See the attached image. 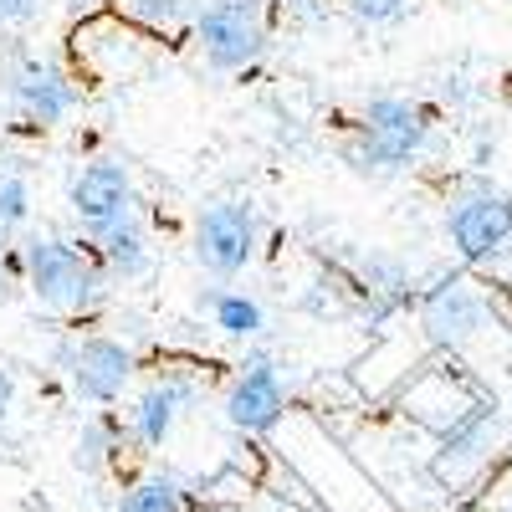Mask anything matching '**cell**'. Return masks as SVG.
I'll list each match as a JSON object with an SVG mask.
<instances>
[{
    "label": "cell",
    "mask_w": 512,
    "mask_h": 512,
    "mask_svg": "<svg viewBox=\"0 0 512 512\" xmlns=\"http://www.w3.org/2000/svg\"><path fill=\"white\" fill-rule=\"evenodd\" d=\"M436 144V108L415 98H369L354 134L344 139V164L359 175H410Z\"/></svg>",
    "instance_id": "cell-1"
},
{
    "label": "cell",
    "mask_w": 512,
    "mask_h": 512,
    "mask_svg": "<svg viewBox=\"0 0 512 512\" xmlns=\"http://www.w3.org/2000/svg\"><path fill=\"white\" fill-rule=\"evenodd\" d=\"M16 256H21V277H26L31 297H36V303H47L52 313L82 318V313L103 308L108 272H103V262L93 256V246L26 231V241H21Z\"/></svg>",
    "instance_id": "cell-2"
},
{
    "label": "cell",
    "mask_w": 512,
    "mask_h": 512,
    "mask_svg": "<svg viewBox=\"0 0 512 512\" xmlns=\"http://www.w3.org/2000/svg\"><path fill=\"white\" fill-rule=\"evenodd\" d=\"M451 256L472 267H497L502 256H512V190H502L492 175L472 169L446 190V216H441Z\"/></svg>",
    "instance_id": "cell-3"
},
{
    "label": "cell",
    "mask_w": 512,
    "mask_h": 512,
    "mask_svg": "<svg viewBox=\"0 0 512 512\" xmlns=\"http://www.w3.org/2000/svg\"><path fill=\"white\" fill-rule=\"evenodd\" d=\"M415 318H420V333L431 338L436 349L461 354V349H472L477 338L492 328L497 308H492L487 287L466 272V267H446V272H436L431 282L420 287Z\"/></svg>",
    "instance_id": "cell-4"
},
{
    "label": "cell",
    "mask_w": 512,
    "mask_h": 512,
    "mask_svg": "<svg viewBox=\"0 0 512 512\" xmlns=\"http://www.w3.org/2000/svg\"><path fill=\"white\" fill-rule=\"evenodd\" d=\"M190 36L210 72H251L272 47L267 0H205Z\"/></svg>",
    "instance_id": "cell-5"
},
{
    "label": "cell",
    "mask_w": 512,
    "mask_h": 512,
    "mask_svg": "<svg viewBox=\"0 0 512 512\" xmlns=\"http://www.w3.org/2000/svg\"><path fill=\"white\" fill-rule=\"evenodd\" d=\"M195 267L216 282L241 277L256 251H262V216H256L251 200H210L195 216Z\"/></svg>",
    "instance_id": "cell-6"
},
{
    "label": "cell",
    "mask_w": 512,
    "mask_h": 512,
    "mask_svg": "<svg viewBox=\"0 0 512 512\" xmlns=\"http://www.w3.org/2000/svg\"><path fill=\"white\" fill-rule=\"evenodd\" d=\"M0 88H6L11 113L26 118L31 128H62L82 103L77 77L62 62L41 57V52H16L6 67H0Z\"/></svg>",
    "instance_id": "cell-7"
},
{
    "label": "cell",
    "mask_w": 512,
    "mask_h": 512,
    "mask_svg": "<svg viewBox=\"0 0 512 512\" xmlns=\"http://www.w3.org/2000/svg\"><path fill=\"white\" fill-rule=\"evenodd\" d=\"M226 425L241 436H272L287 420V379H282V359L272 349H246V359L236 364L231 384H226Z\"/></svg>",
    "instance_id": "cell-8"
},
{
    "label": "cell",
    "mask_w": 512,
    "mask_h": 512,
    "mask_svg": "<svg viewBox=\"0 0 512 512\" xmlns=\"http://www.w3.org/2000/svg\"><path fill=\"white\" fill-rule=\"evenodd\" d=\"M57 364L67 384L88 400V405H118L128 395V384L139 374V354L113 333H77L57 349Z\"/></svg>",
    "instance_id": "cell-9"
},
{
    "label": "cell",
    "mask_w": 512,
    "mask_h": 512,
    "mask_svg": "<svg viewBox=\"0 0 512 512\" xmlns=\"http://www.w3.org/2000/svg\"><path fill=\"white\" fill-rule=\"evenodd\" d=\"M205 395V379L190 369V364H164L144 390L128 405V441L144 446V451H159L175 425L185 420V410H195Z\"/></svg>",
    "instance_id": "cell-10"
},
{
    "label": "cell",
    "mask_w": 512,
    "mask_h": 512,
    "mask_svg": "<svg viewBox=\"0 0 512 512\" xmlns=\"http://www.w3.org/2000/svg\"><path fill=\"white\" fill-rule=\"evenodd\" d=\"M72 57L93 82H128L134 72L149 67V36L139 26H128L123 16L103 11L93 21H77Z\"/></svg>",
    "instance_id": "cell-11"
},
{
    "label": "cell",
    "mask_w": 512,
    "mask_h": 512,
    "mask_svg": "<svg viewBox=\"0 0 512 512\" xmlns=\"http://www.w3.org/2000/svg\"><path fill=\"white\" fill-rule=\"evenodd\" d=\"M67 210L88 236L128 221L134 216V175H128V164L123 159H88L67 180Z\"/></svg>",
    "instance_id": "cell-12"
},
{
    "label": "cell",
    "mask_w": 512,
    "mask_h": 512,
    "mask_svg": "<svg viewBox=\"0 0 512 512\" xmlns=\"http://www.w3.org/2000/svg\"><path fill=\"white\" fill-rule=\"evenodd\" d=\"M344 292L364 308L369 323H390V318H400V313L415 308L420 277L410 272V262H405V256H395V251H364V256H354V272H349V287Z\"/></svg>",
    "instance_id": "cell-13"
},
{
    "label": "cell",
    "mask_w": 512,
    "mask_h": 512,
    "mask_svg": "<svg viewBox=\"0 0 512 512\" xmlns=\"http://www.w3.org/2000/svg\"><path fill=\"white\" fill-rule=\"evenodd\" d=\"M502 431H507V415L492 395H477L466 405L446 431H441V451H436V472L446 482H461L466 472H477V466L502 446Z\"/></svg>",
    "instance_id": "cell-14"
},
{
    "label": "cell",
    "mask_w": 512,
    "mask_h": 512,
    "mask_svg": "<svg viewBox=\"0 0 512 512\" xmlns=\"http://www.w3.org/2000/svg\"><path fill=\"white\" fill-rule=\"evenodd\" d=\"M88 241H93V256L103 262L108 277L139 282V277L154 267V251H149V236H144L139 216H128V221H118V226H108V231H98V236H88Z\"/></svg>",
    "instance_id": "cell-15"
},
{
    "label": "cell",
    "mask_w": 512,
    "mask_h": 512,
    "mask_svg": "<svg viewBox=\"0 0 512 512\" xmlns=\"http://www.w3.org/2000/svg\"><path fill=\"white\" fill-rule=\"evenodd\" d=\"M205 303H210V328H216L221 338H231V344H256V338L267 333V308H262V297L231 292V287H210Z\"/></svg>",
    "instance_id": "cell-16"
},
{
    "label": "cell",
    "mask_w": 512,
    "mask_h": 512,
    "mask_svg": "<svg viewBox=\"0 0 512 512\" xmlns=\"http://www.w3.org/2000/svg\"><path fill=\"white\" fill-rule=\"evenodd\" d=\"M123 441H128V425L113 415V410H98L93 420H82V431H77V446H72V466L77 472H113L118 456H123Z\"/></svg>",
    "instance_id": "cell-17"
},
{
    "label": "cell",
    "mask_w": 512,
    "mask_h": 512,
    "mask_svg": "<svg viewBox=\"0 0 512 512\" xmlns=\"http://www.w3.org/2000/svg\"><path fill=\"white\" fill-rule=\"evenodd\" d=\"M205 0H113V16L139 26L144 36H180L195 26Z\"/></svg>",
    "instance_id": "cell-18"
},
{
    "label": "cell",
    "mask_w": 512,
    "mask_h": 512,
    "mask_svg": "<svg viewBox=\"0 0 512 512\" xmlns=\"http://www.w3.org/2000/svg\"><path fill=\"white\" fill-rule=\"evenodd\" d=\"M113 512H190V492H185L180 477L149 472V477L123 487V497H118Z\"/></svg>",
    "instance_id": "cell-19"
},
{
    "label": "cell",
    "mask_w": 512,
    "mask_h": 512,
    "mask_svg": "<svg viewBox=\"0 0 512 512\" xmlns=\"http://www.w3.org/2000/svg\"><path fill=\"white\" fill-rule=\"evenodd\" d=\"M31 205H36V195H31V180L21 175V169H0V236H21L26 226H31Z\"/></svg>",
    "instance_id": "cell-20"
},
{
    "label": "cell",
    "mask_w": 512,
    "mask_h": 512,
    "mask_svg": "<svg viewBox=\"0 0 512 512\" xmlns=\"http://www.w3.org/2000/svg\"><path fill=\"white\" fill-rule=\"evenodd\" d=\"M344 6H349V16L364 21V26H400V21L410 16L415 0H344Z\"/></svg>",
    "instance_id": "cell-21"
},
{
    "label": "cell",
    "mask_w": 512,
    "mask_h": 512,
    "mask_svg": "<svg viewBox=\"0 0 512 512\" xmlns=\"http://www.w3.org/2000/svg\"><path fill=\"white\" fill-rule=\"evenodd\" d=\"M52 0H0V31H16V26H31Z\"/></svg>",
    "instance_id": "cell-22"
},
{
    "label": "cell",
    "mask_w": 512,
    "mask_h": 512,
    "mask_svg": "<svg viewBox=\"0 0 512 512\" xmlns=\"http://www.w3.org/2000/svg\"><path fill=\"white\" fill-rule=\"evenodd\" d=\"M67 11H72V21H93V16L113 11V0H67Z\"/></svg>",
    "instance_id": "cell-23"
},
{
    "label": "cell",
    "mask_w": 512,
    "mask_h": 512,
    "mask_svg": "<svg viewBox=\"0 0 512 512\" xmlns=\"http://www.w3.org/2000/svg\"><path fill=\"white\" fill-rule=\"evenodd\" d=\"M292 16H308V21H323L328 16V0H282Z\"/></svg>",
    "instance_id": "cell-24"
},
{
    "label": "cell",
    "mask_w": 512,
    "mask_h": 512,
    "mask_svg": "<svg viewBox=\"0 0 512 512\" xmlns=\"http://www.w3.org/2000/svg\"><path fill=\"white\" fill-rule=\"evenodd\" d=\"M11 400H16V374H11L6 364H0V420L11 415Z\"/></svg>",
    "instance_id": "cell-25"
},
{
    "label": "cell",
    "mask_w": 512,
    "mask_h": 512,
    "mask_svg": "<svg viewBox=\"0 0 512 512\" xmlns=\"http://www.w3.org/2000/svg\"><path fill=\"white\" fill-rule=\"evenodd\" d=\"M6 256H11V241H6V236H0V272H6Z\"/></svg>",
    "instance_id": "cell-26"
},
{
    "label": "cell",
    "mask_w": 512,
    "mask_h": 512,
    "mask_svg": "<svg viewBox=\"0 0 512 512\" xmlns=\"http://www.w3.org/2000/svg\"><path fill=\"white\" fill-rule=\"evenodd\" d=\"M200 512H221V507H200Z\"/></svg>",
    "instance_id": "cell-27"
}]
</instances>
